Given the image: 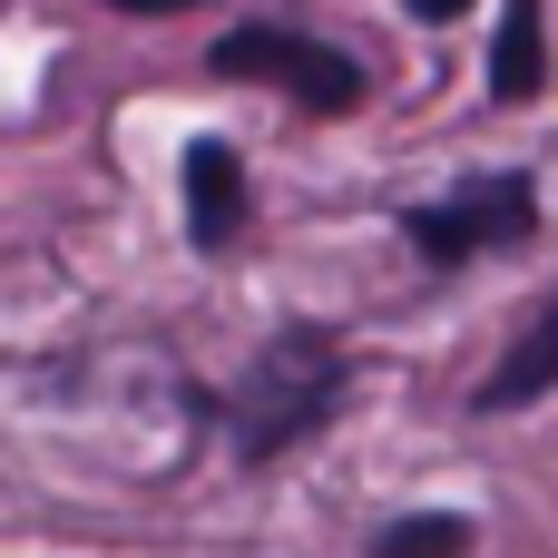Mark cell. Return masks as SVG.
Masks as SVG:
<instances>
[{"mask_svg": "<svg viewBox=\"0 0 558 558\" xmlns=\"http://www.w3.org/2000/svg\"><path fill=\"white\" fill-rule=\"evenodd\" d=\"M343 383H353V353L333 324H275L235 383V451L245 461H284L304 451L333 412H343Z\"/></svg>", "mask_w": 558, "mask_h": 558, "instance_id": "obj_1", "label": "cell"}, {"mask_svg": "<svg viewBox=\"0 0 558 558\" xmlns=\"http://www.w3.org/2000/svg\"><path fill=\"white\" fill-rule=\"evenodd\" d=\"M530 235H539V186H530L520 167L461 177L451 196H432V206H412V216H402V245H412L422 265H471V255H510V245H530Z\"/></svg>", "mask_w": 558, "mask_h": 558, "instance_id": "obj_2", "label": "cell"}, {"mask_svg": "<svg viewBox=\"0 0 558 558\" xmlns=\"http://www.w3.org/2000/svg\"><path fill=\"white\" fill-rule=\"evenodd\" d=\"M206 69H226V78H265V88H284L294 108H314V118L363 108V69H353L333 39H304V29H275V20L226 29V39L206 49Z\"/></svg>", "mask_w": 558, "mask_h": 558, "instance_id": "obj_3", "label": "cell"}, {"mask_svg": "<svg viewBox=\"0 0 558 558\" xmlns=\"http://www.w3.org/2000/svg\"><path fill=\"white\" fill-rule=\"evenodd\" d=\"M177 186H186V245H196V255H226V245L245 235V216H255L235 147H226V137H196L186 167H177Z\"/></svg>", "mask_w": 558, "mask_h": 558, "instance_id": "obj_4", "label": "cell"}, {"mask_svg": "<svg viewBox=\"0 0 558 558\" xmlns=\"http://www.w3.org/2000/svg\"><path fill=\"white\" fill-rule=\"evenodd\" d=\"M549 392H558V294H539L530 324L510 333V353L481 373L471 412H530V402H549Z\"/></svg>", "mask_w": 558, "mask_h": 558, "instance_id": "obj_5", "label": "cell"}, {"mask_svg": "<svg viewBox=\"0 0 558 558\" xmlns=\"http://www.w3.org/2000/svg\"><path fill=\"white\" fill-rule=\"evenodd\" d=\"M539 78H549L539 0H500V29H490V98H500V108H520V98H539Z\"/></svg>", "mask_w": 558, "mask_h": 558, "instance_id": "obj_6", "label": "cell"}, {"mask_svg": "<svg viewBox=\"0 0 558 558\" xmlns=\"http://www.w3.org/2000/svg\"><path fill=\"white\" fill-rule=\"evenodd\" d=\"M373 558H471V520L461 510H412L373 539Z\"/></svg>", "mask_w": 558, "mask_h": 558, "instance_id": "obj_7", "label": "cell"}, {"mask_svg": "<svg viewBox=\"0 0 558 558\" xmlns=\"http://www.w3.org/2000/svg\"><path fill=\"white\" fill-rule=\"evenodd\" d=\"M108 10H128V20H167V10H196V0H108Z\"/></svg>", "mask_w": 558, "mask_h": 558, "instance_id": "obj_8", "label": "cell"}, {"mask_svg": "<svg viewBox=\"0 0 558 558\" xmlns=\"http://www.w3.org/2000/svg\"><path fill=\"white\" fill-rule=\"evenodd\" d=\"M461 10H471V0H412V20H432V29H441V20H461Z\"/></svg>", "mask_w": 558, "mask_h": 558, "instance_id": "obj_9", "label": "cell"}]
</instances>
